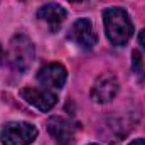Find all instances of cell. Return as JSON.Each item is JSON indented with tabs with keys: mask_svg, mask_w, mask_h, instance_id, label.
Wrapping results in <instances>:
<instances>
[{
	"mask_svg": "<svg viewBox=\"0 0 145 145\" xmlns=\"http://www.w3.org/2000/svg\"><path fill=\"white\" fill-rule=\"evenodd\" d=\"M36 49L32 40L24 34H15L8 42V51H7V61L10 68L17 72H25L34 61Z\"/></svg>",
	"mask_w": 145,
	"mask_h": 145,
	"instance_id": "7a4b0ae2",
	"label": "cell"
},
{
	"mask_svg": "<svg viewBox=\"0 0 145 145\" xmlns=\"http://www.w3.org/2000/svg\"><path fill=\"white\" fill-rule=\"evenodd\" d=\"M138 44L142 46V49L145 51V29L140 31V34H138Z\"/></svg>",
	"mask_w": 145,
	"mask_h": 145,
	"instance_id": "30bf717a",
	"label": "cell"
},
{
	"mask_svg": "<svg viewBox=\"0 0 145 145\" xmlns=\"http://www.w3.org/2000/svg\"><path fill=\"white\" fill-rule=\"evenodd\" d=\"M120 91V83L115 74L103 72L101 76L96 78L93 89H91V98L95 103H108L111 101Z\"/></svg>",
	"mask_w": 145,
	"mask_h": 145,
	"instance_id": "277c9868",
	"label": "cell"
},
{
	"mask_svg": "<svg viewBox=\"0 0 145 145\" xmlns=\"http://www.w3.org/2000/svg\"><path fill=\"white\" fill-rule=\"evenodd\" d=\"M68 37L72 42H76L81 49H93V46L96 44V34L93 29V24L89 19H78L72 27L69 29Z\"/></svg>",
	"mask_w": 145,
	"mask_h": 145,
	"instance_id": "52a82bcc",
	"label": "cell"
},
{
	"mask_svg": "<svg viewBox=\"0 0 145 145\" xmlns=\"http://www.w3.org/2000/svg\"><path fill=\"white\" fill-rule=\"evenodd\" d=\"M68 2H72L74 3V2H81V0H68Z\"/></svg>",
	"mask_w": 145,
	"mask_h": 145,
	"instance_id": "4fadbf2b",
	"label": "cell"
},
{
	"mask_svg": "<svg viewBox=\"0 0 145 145\" xmlns=\"http://www.w3.org/2000/svg\"><path fill=\"white\" fill-rule=\"evenodd\" d=\"M128 145H145V140L144 138H137V140H132Z\"/></svg>",
	"mask_w": 145,
	"mask_h": 145,
	"instance_id": "8fae6325",
	"label": "cell"
},
{
	"mask_svg": "<svg viewBox=\"0 0 145 145\" xmlns=\"http://www.w3.org/2000/svg\"><path fill=\"white\" fill-rule=\"evenodd\" d=\"M66 78H68V71L59 63H47L40 66V69L37 71V81L46 88L61 89L66 83Z\"/></svg>",
	"mask_w": 145,
	"mask_h": 145,
	"instance_id": "8992f818",
	"label": "cell"
},
{
	"mask_svg": "<svg viewBox=\"0 0 145 145\" xmlns=\"http://www.w3.org/2000/svg\"><path fill=\"white\" fill-rule=\"evenodd\" d=\"M89 145H98V144H89Z\"/></svg>",
	"mask_w": 145,
	"mask_h": 145,
	"instance_id": "5bb4252c",
	"label": "cell"
},
{
	"mask_svg": "<svg viewBox=\"0 0 145 145\" xmlns=\"http://www.w3.org/2000/svg\"><path fill=\"white\" fill-rule=\"evenodd\" d=\"M37 19H39L51 32H56V31L63 25V22H64V19H66V10H64L61 5L51 2V3L42 5V7L37 10Z\"/></svg>",
	"mask_w": 145,
	"mask_h": 145,
	"instance_id": "9c48e42d",
	"label": "cell"
},
{
	"mask_svg": "<svg viewBox=\"0 0 145 145\" xmlns=\"http://www.w3.org/2000/svg\"><path fill=\"white\" fill-rule=\"evenodd\" d=\"M19 95L22 96V100H25L29 105H32L39 111H49L56 103H57V96L54 93H51L46 88H22L19 91Z\"/></svg>",
	"mask_w": 145,
	"mask_h": 145,
	"instance_id": "5b68a950",
	"label": "cell"
},
{
	"mask_svg": "<svg viewBox=\"0 0 145 145\" xmlns=\"http://www.w3.org/2000/svg\"><path fill=\"white\" fill-rule=\"evenodd\" d=\"M103 22H105L106 37L113 46L121 47L130 40V37L133 34V24H132L125 8H120V7L105 8L103 10Z\"/></svg>",
	"mask_w": 145,
	"mask_h": 145,
	"instance_id": "6da1fadb",
	"label": "cell"
},
{
	"mask_svg": "<svg viewBox=\"0 0 145 145\" xmlns=\"http://www.w3.org/2000/svg\"><path fill=\"white\" fill-rule=\"evenodd\" d=\"M46 127L57 145H71L74 142V127L69 120L63 116H51Z\"/></svg>",
	"mask_w": 145,
	"mask_h": 145,
	"instance_id": "ba28073f",
	"label": "cell"
},
{
	"mask_svg": "<svg viewBox=\"0 0 145 145\" xmlns=\"http://www.w3.org/2000/svg\"><path fill=\"white\" fill-rule=\"evenodd\" d=\"M3 59H5V54H3V47H2V44H0V66L3 64Z\"/></svg>",
	"mask_w": 145,
	"mask_h": 145,
	"instance_id": "7c38bea8",
	"label": "cell"
},
{
	"mask_svg": "<svg viewBox=\"0 0 145 145\" xmlns=\"http://www.w3.org/2000/svg\"><path fill=\"white\" fill-rule=\"evenodd\" d=\"M37 138V128L27 121H8L0 132L3 145H31Z\"/></svg>",
	"mask_w": 145,
	"mask_h": 145,
	"instance_id": "3957f363",
	"label": "cell"
}]
</instances>
